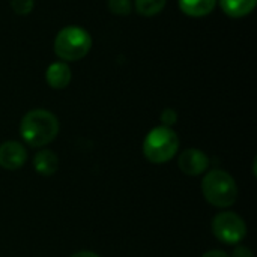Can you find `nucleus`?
I'll list each match as a JSON object with an SVG mask.
<instances>
[{
	"label": "nucleus",
	"instance_id": "obj_1",
	"mask_svg": "<svg viewBox=\"0 0 257 257\" xmlns=\"http://www.w3.org/2000/svg\"><path fill=\"white\" fill-rule=\"evenodd\" d=\"M23 140L32 148H41L51 143L59 133L57 117L44 108L30 110L24 114L20 123Z\"/></svg>",
	"mask_w": 257,
	"mask_h": 257
},
{
	"label": "nucleus",
	"instance_id": "obj_2",
	"mask_svg": "<svg viewBox=\"0 0 257 257\" xmlns=\"http://www.w3.org/2000/svg\"><path fill=\"white\" fill-rule=\"evenodd\" d=\"M202 191L208 203L217 208H229L236 202L238 187L224 170H211L202 181Z\"/></svg>",
	"mask_w": 257,
	"mask_h": 257
},
{
	"label": "nucleus",
	"instance_id": "obj_3",
	"mask_svg": "<svg viewBox=\"0 0 257 257\" xmlns=\"http://www.w3.org/2000/svg\"><path fill=\"white\" fill-rule=\"evenodd\" d=\"M92 48V38L87 30L69 26L62 29L54 39V53L63 62L83 59Z\"/></svg>",
	"mask_w": 257,
	"mask_h": 257
},
{
	"label": "nucleus",
	"instance_id": "obj_4",
	"mask_svg": "<svg viewBox=\"0 0 257 257\" xmlns=\"http://www.w3.org/2000/svg\"><path fill=\"white\" fill-rule=\"evenodd\" d=\"M179 148L178 134L169 126H157L148 133L143 142V154L148 161L154 164H164L170 161Z\"/></svg>",
	"mask_w": 257,
	"mask_h": 257
},
{
	"label": "nucleus",
	"instance_id": "obj_5",
	"mask_svg": "<svg viewBox=\"0 0 257 257\" xmlns=\"http://www.w3.org/2000/svg\"><path fill=\"white\" fill-rule=\"evenodd\" d=\"M212 232L215 238L224 244H239L247 235L244 220L235 212H221L212 221Z\"/></svg>",
	"mask_w": 257,
	"mask_h": 257
},
{
	"label": "nucleus",
	"instance_id": "obj_6",
	"mask_svg": "<svg viewBox=\"0 0 257 257\" xmlns=\"http://www.w3.org/2000/svg\"><path fill=\"white\" fill-rule=\"evenodd\" d=\"M27 161V151L18 142H5L0 145V166L6 170H17Z\"/></svg>",
	"mask_w": 257,
	"mask_h": 257
},
{
	"label": "nucleus",
	"instance_id": "obj_7",
	"mask_svg": "<svg viewBox=\"0 0 257 257\" xmlns=\"http://www.w3.org/2000/svg\"><path fill=\"white\" fill-rule=\"evenodd\" d=\"M179 169L188 176H199L206 172L209 166V158L199 149H187L179 157Z\"/></svg>",
	"mask_w": 257,
	"mask_h": 257
},
{
	"label": "nucleus",
	"instance_id": "obj_8",
	"mask_svg": "<svg viewBox=\"0 0 257 257\" xmlns=\"http://www.w3.org/2000/svg\"><path fill=\"white\" fill-rule=\"evenodd\" d=\"M72 74L69 66L65 62H54L47 68L45 72V80L47 84L53 89H65L69 83H71Z\"/></svg>",
	"mask_w": 257,
	"mask_h": 257
},
{
	"label": "nucleus",
	"instance_id": "obj_9",
	"mask_svg": "<svg viewBox=\"0 0 257 257\" xmlns=\"http://www.w3.org/2000/svg\"><path fill=\"white\" fill-rule=\"evenodd\" d=\"M33 167L42 176H53L57 172V167H59L57 155L54 152L48 151V149H42L35 155Z\"/></svg>",
	"mask_w": 257,
	"mask_h": 257
},
{
	"label": "nucleus",
	"instance_id": "obj_10",
	"mask_svg": "<svg viewBox=\"0 0 257 257\" xmlns=\"http://www.w3.org/2000/svg\"><path fill=\"white\" fill-rule=\"evenodd\" d=\"M256 5L257 0H220L223 12L232 18H242L251 14Z\"/></svg>",
	"mask_w": 257,
	"mask_h": 257
},
{
	"label": "nucleus",
	"instance_id": "obj_11",
	"mask_svg": "<svg viewBox=\"0 0 257 257\" xmlns=\"http://www.w3.org/2000/svg\"><path fill=\"white\" fill-rule=\"evenodd\" d=\"M217 0H179V8L185 15L205 17L214 11Z\"/></svg>",
	"mask_w": 257,
	"mask_h": 257
},
{
	"label": "nucleus",
	"instance_id": "obj_12",
	"mask_svg": "<svg viewBox=\"0 0 257 257\" xmlns=\"http://www.w3.org/2000/svg\"><path fill=\"white\" fill-rule=\"evenodd\" d=\"M166 2L167 0H134V6L140 15L152 17V15L160 14L164 9Z\"/></svg>",
	"mask_w": 257,
	"mask_h": 257
},
{
	"label": "nucleus",
	"instance_id": "obj_13",
	"mask_svg": "<svg viewBox=\"0 0 257 257\" xmlns=\"http://www.w3.org/2000/svg\"><path fill=\"white\" fill-rule=\"evenodd\" d=\"M108 9L116 15H128L133 11L131 0H108Z\"/></svg>",
	"mask_w": 257,
	"mask_h": 257
},
{
	"label": "nucleus",
	"instance_id": "obj_14",
	"mask_svg": "<svg viewBox=\"0 0 257 257\" xmlns=\"http://www.w3.org/2000/svg\"><path fill=\"white\" fill-rule=\"evenodd\" d=\"M33 0H11V8L18 15H27L33 11Z\"/></svg>",
	"mask_w": 257,
	"mask_h": 257
},
{
	"label": "nucleus",
	"instance_id": "obj_15",
	"mask_svg": "<svg viewBox=\"0 0 257 257\" xmlns=\"http://www.w3.org/2000/svg\"><path fill=\"white\" fill-rule=\"evenodd\" d=\"M176 120H178V114H176V111L173 108H166L161 113V122L164 123L163 126H169L170 128L172 125L176 123Z\"/></svg>",
	"mask_w": 257,
	"mask_h": 257
},
{
	"label": "nucleus",
	"instance_id": "obj_16",
	"mask_svg": "<svg viewBox=\"0 0 257 257\" xmlns=\"http://www.w3.org/2000/svg\"><path fill=\"white\" fill-rule=\"evenodd\" d=\"M232 257H253V253H251L247 247L238 245V247L233 250V254H232Z\"/></svg>",
	"mask_w": 257,
	"mask_h": 257
},
{
	"label": "nucleus",
	"instance_id": "obj_17",
	"mask_svg": "<svg viewBox=\"0 0 257 257\" xmlns=\"http://www.w3.org/2000/svg\"><path fill=\"white\" fill-rule=\"evenodd\" d=\"M202 257H229L224 251H221V250H212V251H208V253H205Z\"/></svg>",
	"mask_w": 257,
	"mask_h": 257
},
{
	"label": "nucleus",
	"instance_id": "obj_18",
	"mask_svg": "<svg viewBox=\"0 0 257 257\" xmlns=\"http://www.w3.org/2000/svg\"><path fill=\"white\" fill-rule=\"evenodd\" d=\"M71 257H99L96 253H93V251H78V253H75V254H72Z\"/></svg>",
	"mask_w": 257,
	"mask_h": 257
}]
</instances>
